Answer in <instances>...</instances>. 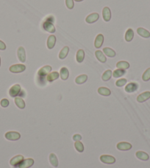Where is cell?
Returning a JSON list of instances; mask_svg holds the SVG:
<instances>
[{
    "instance_id": "6da1fadb",
    "label": "cell",
    "mask_w": 150,
    "mask_h": 168,
    "mask_svg": "<svg viewBox=\"0 0 150 168\" xmlns=\"http://www.w3.org/2000/svg\"><path fill=\"white\" fill-rule=\"evenodd\" d=\"M43 29L46 30V31L49 32V33H55V31H56L55 27H54L52 22L50 21V18L47 19V20L45 21L44 23L43 24Z\"/></svg>"
},
{
    "instance_id": "7a4b0ae2",
    "label": "cell",
    "mask_w": 150,
    "mask_h": 168,
    "mask_svg": "<svg viewBox=\"0 0 150 168\" xmlns=\"http://www.w3.org/2000/svg\"><path fill=\"white\" fill-rule=\"evenodd\" d=\"M25 69H26V66L24 64H15L11 66L9 68L10 72L12 73H21L24 72Z\"/></svg>"
},
{
    "instance_id": "3957f363",
    "label": "cell",
    "mask_w": 150,
    "mask_h": 168,
    "mask_svg": "<svg viewBox=\"0 0 150 168\" xmlns=\"http://www.w3.org/2000/svg\"><path fill=\"white\" fill-rule=\"evenodd\" d=\"M5 136L10 141H17L21 138V134L16 131H8L5 134Z\"/></svg>"
},
{
    "instance_id": "277c9868",
    "label": "cell",
    "mask_w": 150,
    "mask_h": 168,
    "mask_svg": "<svg viewBox=\"0 0 150 168\" xmlns=\"http://www.w3.org/2000/svg\"><path fill=\"white\" fill-rule=\"evenodd\" d=\"M22 88L19 84H15L9 90V94L11 97H16L20 94Z\"/></svg>"
},
{
    "instance_id": "5b68a950",
    "label": "cell",
    "mask_w": 150,
    "mask_h": 168,
    "mask_svg": "<svg viewBox=\"0 0 150 168\" xmlns=\"http://www.w3.org/2000/svg\"><path fill=\"white\" fill-rule=\"evenodd\" d=\"M100 161L104 164H113L116 162V159L114 156H110V155H102L100 156Z\"/></svg>"
},
{
    "instance_id": "8992f818",
    "label": "cell",
    "mask_w": 150,
    "mask_h": 168,
    "mask_svg": "<svg viewBox=\"0 0 150 168\" xmlns=\"http://www.w3.org/2000/svg\"><path fill=\"white\" fill-rule=\"evenodd\" d=\"M24 156L22 155H17V156H14L13 158L10 159V164L11 166L14 167H18L19 165L20 164L21 162L24 160Z\"/></svg>"
},
{
    "instance_id": "52a82bcc",
    "label": "cell",
    "mask_w": 150,
    "mask_h": 168,
    "mask_svg": "<svg viewBox=\"0 0 150 168\" xmlns=\"http://www.w3.org/2000/svg\"><path fill=\"white\" fill-rule=\"evenodd\" d=\"M52 66H43L38 70V75L39 77H40V78H43V77H45L46 75H48L52 71Z\"/></svg>"
},
{
    "instance_id": "ba28073f",
    "label": "cell",
    "mask_w": 150,
    "mask_h": 168,
    "mask_svg": "<svg viewBox=\"0 0 150 168\" xmlns=\"http://www.w3.org/2000/svg\"><path fill=\"white\" fill-rule=\"evenodd\" d=\"M35 163L34 159H24L22 162L20 163V164L19 165L18 167L19 168H29L31 167Z\"/></svg>"
},
{
    "instance_id": "9c48e42d",
    "label": "cell",
    "mask_w": 150,
    "mask_h": 168,
    "mask_svg": "<svg viewBox=\"0 0 150 168\" xmlns=\"http://www.w3.org/2000/svg\"><path fill=\"white\" fill-rule=\"evenodd\" d=\"M116 147H117V149L119 150L127 151V150H130L131 149L132 145L127 142H121L117 144Z\"/></svg>"
},
{
    "instance_id": "30bf717a",
    "label": "cell",
    "mask_w": 150,
    "mask_h": 168,
    "mask_svg": "<svg viewBox=\"0 0 150 168\" xmlns=\"http://www.w3.org/2000/svg\"><path fill=\"white\" fill-rule=\"evenodd\" d=\"M99 19V15L97 13H93L90 14L85 18V22L88 24H93L96 22L98 19Z\"/></svg>"
},
{
    "instance_id": "8fae6325",
    "label": "cell",
    "mask_w": 150,
    "mask_h": 168,
    "mask_svg": "<svg viewBox=\"0 0 150 168\" xmlns=\"http://www.w3.org/2000/svg\"><path fill=\"white\" fill-rule=\"evenodd\" d=\"M138 89V84L136 83H130L125 86V92L127 93H133L136 92Z\"/></svg>"
},
{
    "instance_id": "7c38bea8",
    "label": "cell",
    "mask_w": 150,
    "mask_h": 168,
    "mask_svg": "<svg viewBox=\"0 0 150 168\" xmlns=\"http://www.w3.org/2000/svg\"><path fill=\"white\" fill-rule=\"evenodd\" d=\"M18 58L22 63H24L26 61V52L23 47H19L17 50Z\"/></svg>"
},
{
    "instance_id": "4fadbf2b",
    "label": "cell",
    "mask_w": 150,
    "mask_h": 168,
    "mask_svg": "<svg viewBox=\"0 0 150 168\" xmlns=\"http://www.w3.org/2000/svg\"><path fill=\"white\" fill-rule=\"evenodd\" d=\"M102 17H103L104 21L105 22H109L111 19V11L108 7H105L102 10Z\"/></svg>"
},
{
    "instance_id": "5bb4252c",
    "label": "cell",
    "mask_w": 150,
    "mask_h": 168,
    "mask_svg": "<svg viewBox=\"0 0 150 168\" xmlns=\"http://www.w3.org/2000/svg\"><path fill=\"white\" fill-rule=\"evenodd\" d=\"M150 98V92L147 91V92H144L139 94L137 97V101L138 103H144V102L147 101Z\"/></svg>"
},
{
    "instance_id": "9a60e30c",
    "label": "cell",
    "mask_w": 150,
    "mask_h": 168,
    "mask_svg": "<svg viewBox=\"0 0 150 168\" xmlns=\"http://www.w3.org/2000/svg\"><path fill=\"white\" fill-rule=\"evenodd\" d=\"M104 42V36L102 34H99L97 35V36L95 38V41H94V46L96 48L99 49L102 46Z\"/></svg>"
},
{
    "instance_id": "2e32d148",
    "label": "cell",
    "mask_w": 150,
    "mask_h": 168,
    "mask_svg": "<svg viewBox=\"0 0 150 168\" xmlns=\"http://www.w3.org/2000/svg\"><path fill=\"white\" fill-rule=\"evenodd\" d=\"M137 33H138V34L140 36H141V37L143 38H150V32L143 27H138V29H137Z\"/></svg>"
},
{
    "instance_id": "e0dca14e",
    "label": "cell",
    "mask_w": 150,
    "mask_h": 168,
    "mask_svg": "<svg viewBox=\"0 0 150 168\" xmlns=\"http://www.w3.org/2000/svg\"><path fill=\"white\" fill-rule=\"evenodd\" d=\"M56 44V37L54 35H51L49 36L48 39H47V47L50 50L54 48V45Z\"/></svg>"
},
{
    "instance_id": "ac0fdd59",
    "label": "cell",
    "mask_w": 150,
    "mask_h": 168,
    "mask_svg": "<svg viewBox=\"0 0 150 168\" xmlns=\"http://www.w3.org/2000/svg\"><path fill=\"white\" fill-rule=\"evenodd\" d=\"M60 76L63 80H66L69 77V72L66 67H62L60 71Z\"/></svg>"
},
{
    "instance_id": "d6986e66",
    "label": "cell",
    "mask_w": 150,
    "mask_h": 168,
    "mask_svg": "<svg viewBox=\"0 0 150 168\" xmlns=\"http://www.w3.org/2000/svg\"><path fill=\"white\" fill-rule=\"evenodd\" d=\"M135 156H136V157L138 159L142 161H147L149 159V156L148 154L145 152H143V151H137L136 153H135Z\"/></svg>"
},
{
    "instance_id": "ffe728a7",
    "label": "cell",
    "mask_w": 150,
    "mask_h": 168,
    "mask_svg": "<svg viewBox=\"0 0 150 168\" xmlns=\"http://www.w3.org/2000/svg\"><path fill=\"white\" fill-rule=\"evenodd\" d=\"M50 162L52 165L54 167H57L59 164L58 162V159H57V157L56 156V155L54 153H50Z\"/></svg>"
},
{
    "instance_id": "44dd1931",
    "label": "cell",
    "mask_w": 150,
    "mask_h": 168,
    "mask_svg": "<svg viewBox=\"0 0 150 168\" xmlns=\"http://www.w3.org/2000/svg\"><path fill=\"white\" fill-rule=\"evenodd\" d=\"M95 55H96V58L100 61L101 63H105L107 61V58H106L105 55H104V53L102 52L100 50H96L95 52Z\"/></svg>"
},
{
    "instance_id": "7402d4cb",
    "label": "cell",
    "mask_w": 150,
    "mask_h": 168,
    "mask_svg": "<svg viewBox=\"0 0 150 168\" xmlns=\"http://www.w3.org/2000/svg\"><path fill=\"white\" fill-rule=\"evenodd\" d=\"M68 52H69V47L66 46V47H64L61 50V51L59 53V58L61 60L65 59L67 57V55H68Z\"/></svg>"
},
{
    "instance_id": "603a6c76",
    "label": "cell",
    "mask_w": 150,
    "mask_h": 168,
    "mask_svg": "<svg viewBox=\"0 0 150 168\" xmlns=\"http://www.w3.org/2000/svg\"><path fill=\"white\" fill-rule=\"evenodd\" d=\"M14 101H15L16 106H17L19 108L24 109L25 108V102L22 97H15V100H14Z\"/></svg>"
},
{
    "instance_id": "cb8c5ba5",
    "label": "cell",
    "mask_w": 150,
    "mask_h": 168,
    "mask_svg": "<svg viewBox=\"0 0 150 168\" xmlns=\"http://www.w3.org/2000/svg\"><path fill=\"white\" fill-rule=\"evenodd\" d=\"M60 77V74L57 72H52L51 73L49 74L47 77V80L49 82H53V81L56 80L57 79H58V78Z\"/></svg>"
},
{
    "instance_id": "d4e9b609",
    "label": "cell",
    "mask_w": 150,
    "mask_h": 168,
    "mask_svg": "<svg viewBox=\"0 0 150 168\" xmlns=\"http://www.w3.org/2000/svg\"><path fill=\"white\" fill-rule=\"evenodd\" d=\"M133 38H134V31L133 30V29L131 28H129L128 30L126 31L125 33V40L126 41L130 42L133 41Z\"/></svg>"
},
{
    "instance_id": "484cf974",
    "label": "cell",
    "mask_w": 150,
    "mask_h": 168,
    "mask_svg": "<svg viewBox=\"0 0 150 168\" xmlns=\"http://www.w3.org/2000/svg\"><path fill=\"white\" fill-rule=\"evenodd\" d=\"M98 93H99V94L102 95V96L107 97L110 96V94H111V92H110V89L106 87H100L98 89Z\"/></svg>"
},
{
    "instance_id": "4316f807",
    "label": "cell",
    "mask_w": 150,
    "mask_h": 168,
    "mask_svg": "<svg viewBox=\"0 0 150 168\" xmlns=\"http://www.w3.org/2000/svg\"><path fill=\"white\" fill-rule=\"evenodd\" d=\"M116 67L118 69H127L130 68V64L127 61H119V62L116 64Z\"/></svg>"
},
{
    "instance_id": "83f0119b",
    "label": "cell",
    "mask_w": 150,
    "mask_h": 168,
    "mask_svg": "<svg viewBox=\"0 0 150 168\" xmlns=\"http://www.w3.org/2000/svg\"><path fill=\"white\" fill-rule=\"evenodd\" d=\"M84 58H85V52L83 50H79L77 52L76 59L78 63H82L83 61Z\"/></svg>"
},
{
    "instance_id": "f1b7e54d",
    "label": "cell",
    "mask_w": 150,
    "mask_h": 168,
    "mask_svg": "<svg viewBox=\"0 0 150 168\" xmlns=\"http://www.w3.org/2000/svg\"><path fill=\"white\" fill-rule=\"evenodd\" d=\"M103 52H105V54L106 55L110 57V58H114L115 56L116 55V52L113 50H112V49L109 48V47H105V48L103 49Z\"/></svg>"
},
{
    "instance_id": "f546056e",
    "label": "cell",
    "mask_w": 150,
    "mask_h": 168,
    "mask_svg": "<svg viewBox=\"0 0 150 168\" xmlns=\"http://www.w3.org/2000/svg\"><path fill=\"white\" fill-rule=\"evenodd\" d=\"M112 76H113V72H112L111 70H106L105 72L103 73V75H102V79L103 81H108L111 78Z\"/></svg>"
},
{
    "instance_id": "4dcf8cb0",
    "label": "cell",
    "mask_w": 150,
    "mask_h": 168,
    "mask_svg": "<svg viewBox=\"0 0 150 168\" xmlns=\"http://www.w3.org/2000/svg\"><path fill=\"white\" fill-rule=\"evenodd\" d=\"M87 80H88V76H87L86 75H79L78 77H77L76 79H75V83H76L77 84L80 85V84H82L86 82Z\"/></svg>"
},
{
    "instance_id": "1f68e13d",
    "label": "cell",
    "mask_w": 150,
    "mask_h": 168,
    "mask_svg": "<svg viewBox=\"0 0 150 168\" xmlns=\"http://www.w3.org/2000/svg\"><path fill=\"white\" fill-rule=\"evenodd\" d=\"M125 70L124 69H116L114 72H113V76L115 78H120V77L123 76V75L125 74Z\"/></svg>"
},
{
    "instance_id": "d6a6232c",
    "label": "cell",
    "mask_w": 150,
    "mask_h": 168,
    "mask_svg": "<svg viewBox=\"0 0 150 168\" xmlns=\"http://www.w3.org/2000/svg\"><path fill=\"white\" fill-rule=\"evenodd\" d=\"M74 148H76L77 150L79 153H82L84 151V145L81 142L78 141V142H75L74 143Z\"/></svg>"
},
{
    "instance_id": "836d02e7",
    "label": "cell",
    "mask_w": 150,
    "mask_h": 168,
    "mask_svg": "<svg viewBox=\"0 0 150 168\" xmlns=\"http://www.w3.org/2000/svg\"><path fill=\"white\" fill-rule=\"evenodd\" d=\"M142 80L145 82L149 81L150 80V68H148L146 70L142 75Z\"/></svg>"
},
{
    "instance_id": "e575fe53",
    "label": "cell",
    "mask_w": 150,
    "mask_h": 168,
    "mask_svg": "<svg viewBox=\"0 0 150 168\" xmlns=\"http://www.w3.org/2000/svg\"><path fill=\"white\" fill-rule=\"evenodd\" d=\"M127 83V79H125V78H121V79H119L116 81V86H118V87H122V86H124Z\"/></svg>"
},
{
    "instance_id": "d590c367",
    "label": "cell",
    "mask_w": 150,
    "mask_h": 168,
    "mask_svg": "<svg viewBox=\"0 0 150 168\" xmlns=\"http://www.w3.org/2000/svg\"><path fill=\"white\" fill-rule=\"evenodd\" d=\"M66 5L67 8H68V9H73L74 6V0H66Z\"/></svg>"
},
{
    "instance_id": "8d00e7d4",
    "label": "cell",
    "mask_w": 150,
    "mask_h": 168,
    "mask_svg": "<svg viewBox=\"0 0 150 168\" xmlns=\"http://www.w3.org/2000/svg\"><path fill=\"white\" fill-rule=\"evenodd\" d=\"M9 100H8V99H5H5H2V100H1V102H0V105L3 108H7L9 106Z\"/></svg>"
},
{
    "instance_id": "74e56055",
    "label": "cell",
    "mask_w": 150,
    "mask_h": 168,
    "mask_svg": "<svg viewBox=\"0 0 150 168\" xmlns=\"http://www.w3.org/2000/svg\"><path fill=\"white\" fill-rule=\"evenodd\" d=\"M82 139V136L80 135V134H75V135L73 136V140L74 142H78V141H80Z\"/></svg>"
},
{
    "instance_id": "f35d334b",
    "label": "cell",
    "mask_w": 150,
    "mask_h": 168,
    "mask_svg": "<svg viewBox=\"0 0 150 168\" xmlns=\"http://www.w3.org/2000/svg\"><path fill=\"white\" fill-rule=\"evenodd\" d=\"M6 44H5L2 41L0 40V50H6Z\"/></svg>"
},
{
    "instance_id": "ab89813d",
    "label": "cell",
    "mask_w": 150,
    "mask_h": 168,
    "mask_svg": "<svg viewBox=\"0 0 150 168\" xmlns=\"http://www.w3.org/2000/svg\"><path fill=\"white\" fill-rule=\"evenodd\" d=\"M75 2H82V1H83V0H74Z\"/></svg>"
},
{
    "instance_id": "60d3db41",
    "label": "cell",
    "mask_w": 150,
    "mask_h": 168,
    "mask_svg": "<svg viewBox=\"0 0 150 168\" xmlns=\"http://www.w3.org/2000/svg\"><path fill=\"white\" fill-rule=\"evenodd\" d=\"M0 66H1V58H0Z\"/></svg>"
}]
</instances>
